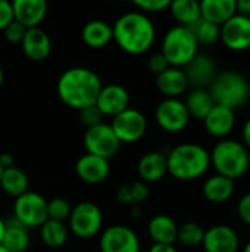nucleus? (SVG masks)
<instances>
[{
  "label": "nucleus",
  "mask_w": 250,
  "mask_h": 252,
  "mask_svg": "<svg viewBox=\"0 0 250 252\" xmlns=\"http://www.w3.org/2000/svg\"><path fill=\"white\" fill-rule=\"evenodd\" d=\"M113 41L128 55L147 53L156 40V27L150 16L141 10L122 13L112 25Z\"/></svg>",
  "instance_id": "f257e3e1"
},
{
  "label": "nucleus",
  "mask_w": 250,
  "mask_h": 252,
  "mask_svg": "<svg viewBox=\"0 0 250 252\" xmlns=\"http://www.w3.org/2000/svg\"><path fill=\"white\" fill-rule=\"evenodd\" d=\"M102 86L100 77L93 69L85 66H72L60 74L56 92L66 106L80 111L96 103Z\"/></svg>",
  "instance_id": "f03ea898"
},
{
  "label": "nucleus",
  "mask_w": 250,
  "mask_h": 252,
  "mask_svg": "<svg viewBox=\"0 0 250 252\" xmlns=\"http://www.w3.org/2000/svg\"><path fill=\"white\" fill-rule=\"evenodd\" d=\"M168 173L177 180L189 182L202 177L211 167V157L206 148L197 143H181L167 155Z\"/></svg>",
  "instance_id": "7ed1b4c3"
},
{
  "label": "nucleus",
  "mask_w": 250,
  "mask_h": 252,
  "mask_svg": "<svg viewBox=\"0 0 250 252\" xmlns=\"http://www.w3.org/2000/svg\"><path fill=\"white\" fill-rule=\"evenodd\" d=\"M211 165L217 174L237 180L248 173L250 167V155L248 148L234 139H220V142L209 152Z\"/></svg>",
  "instance_id": "20e7f679"
},
{
  "label": "nucleus",
  "mask_w": 250,
  "mask_h": 252,
  "mask_svg": "<svg viewBox=\"0 0 250 252\" xmlns=\"http://www.w3.org/2000/svg\"><path fill=\"white\" fill-rule=\"evenodd\" d=\"M208 90L215 103L236 111L249 100L250 83L237 71H222L215 75Z\"/></svg>",
  "instance_id": "39448f33"
},
{
  "label": "nucleus",
  "mask_w": 250,
  "mask_h": 252,
  "mask_svg": "<svg viewBox=\"0 0 250 252\" xmlns=\"http://www.w3.org/2000/svg\"><path fill=\"white\" fill-rule=\"evenodd\" d=\"M161 53L169 66L184 68L199 53V44L192 28L184 25L171 27L162 38Z\"/></svg>",
  "instance_id": "423d86ee"
},
{
  "label": "nucleus",
  "mask_w": 250,
  "mask_h": 252,
  "mask_svg": "<svg viewBox=\"0 0 250 252\" xmlns=\"http://www.w3.org/2000/svg\"><path fill=\"white\" fill-rule=\"evenodd\" d=\"M68 221L69 229L77 238L91 239L100 232L103 224V216L100 208L94 202L84 201L72 208Z\"/></svg>",
  "instance_id": "0eeeda50"
},
{
  "label": "nucleus",
  "mask_w": 250,
  "mask_h": 252,
  "mask_svg": "<svg viewBox=\"0 0 250 252\" xmlns=\"http://www.w3.org/2000/svg\"><path fill=\"white\" fill-rule=\"evenodd\" d=\"M83 142L87 154H93L105 159L113 158L119 152V148L122 145L115 136L111 124L106 123L88 127L84 133Z\"/></svg>",
  "instance_id": "6e6552de"
},
{
  "label": "nucleus",
  "mask_w": 250,
  "mask_h": 252,
  "mask_svg": "<svg viewBox=\"0 0 250 252\" xmlns=\"http://www.w3.org/2000/svg\"><path fill=\"white\" fill-rule=\"evenodd\" d=\"M15 219L27 229L40 227L47 220V201L37 192L27 190L15 198L13 205Z\"/></svg>",
  "instance_id": "1a4fd4ad"
},
{
  "label": "nucleus",
  "mask_w": 250,
  "mask_h": 252,
  "mask_svg": "<svg viewBox=\"0 0 250 252\" xmlns=\"http://www.w3.org/2000/svg\"><path fill=\"white\" fill-rule=\"evenodd\" d=\"M111 127L121 143H136L147 131V118L141 111L127 108L112 118Z\"/></svg>",
  "instance_id": "9d476101"
},
{
  "label": "nucleus",
  "mask_w": 250,
  "mask_h": 252,
  "mask_svg": "<svg viewBox=\"0 0 250 252\" xmlns=\"http://www.w3.org/2000/svg\"><path fill=\"white\" fill-rule=\"evenodd\" d=\"M158 126L167 133H180L190 123V114L184 100L178 97H165L155 111Z\"/></svg>",
  "instance_id": "9b49d317"
},
{
  "label": "nucleus",
  "mask_w": 250,
  "mask_h": 252,
  "mask_svg": "<svg viewBox=\"0 0 250 252\" xmlns=\"http://www.w3.org/2000/svg\"><path fill=\"white\" fill-rule=\"evenodd\" d=\"M220 40L231 52L250 49V18L236 13L220 25Z\"/></svg>",
  "instance_id": "f8f14e48"
},
{
  "label": "nucleus",
  "mask_w": 250,
  "mask_h": 252,
  "mask_svg": "<svg viewBox=\"0 0 250 252\" xmlns=\"http://www.w3.org/2000/svg\"><path fill=\"white\" fill-rule=\"evenodd\" d=\"M99 247L100 252H140V239L130 227L115 224L103 230Z\"/></svg>",
  "instance_id": "ddd939ff"
},
{
  "label": "nucleus",
  "mask_w": 250,
  "mask_h": 252,
  "mask_svg": "<svg viewBox=\"0 0 250 252\" xmlns=\"http://www.w3.org/2000/svg\"><path fill=\"white\" fill-rule=\"evenodd\" d=\"M202 247L206 252H237L240 248V239L233 227L217 224L205 230Z\"/></svg>",
  "instance_id": "4468645a"
},
{
  "label": "nucleus",
  "mask_w": 250,
  "mask_h": 252,
  "mask_svg": "<svg viewBox=\"0 0 250 252\" xmlns=\"http://www.w3.org/2000/svg\"><path fill=\"white\" fill-rule=\"evenodd\" d=\"M96 106L103 114V117L113 118L119 112L130 108V93L121 84L102 86L96 100Z\"/></svg>",
  "instance_id": "2eb2a0df"
},
{
  "label": "nucleus",
  "mask_w": 250,
  "mask_h": 252,
  "mask_svg": "<svg viewBox=\"0 0 250 252\" xmlns=\"http://www.w3.org/2000/svg\"><path fill=\"white\" fill-rule=\"evenodd\" d=\"M183 69L189 86H193V89H206L217 75L214 59L205 53H197Z\"/></svg>",
  "instance_id": "dca6fc26"
},
{
  "label": "nucleus",
  "mask_w": 250,
  "mask_h": 252,
  "mask_svg": "<svg viewBox=\"0 0 250 252\" xmlns=\"http://www.w3.org/2000/svg\"><path fill=\"white\" fill-rule=\"evenodd\" d=\"M75 171H77V176L84 183L100 185L108 179L111 173V164H109V159L85 152L84 155L78 158L75 164Z\"/></svg>",
  "instance_id": "f3484780"
},
{
  "label": "nucleus",
  "mask_w": 250,
  "mask_h": 252,
  "mask_svg": "<svg viewBox=\"0 0 250 252\" xmlns=\"http://www.w3.org/2000/svg\"><path fill=\"white\" fill-rule=\"evenodd\" d=\"M203 126L212 137L225 139L236 126V111L215 103L209 114L203 118Z\"/></svg>",
  "instance_id": "a211bd4d"
},
{
  "label": "nucleus",
  "mask_w": 250,
  "mask_h": 252,
  "mask_svg": "<svg viewBox=\"0 0 250 252\" xmlns=\"http://www.w3.org/2000/svg\"><path fill=\"white\" fill-rule=\"evenodd\" d=\"M21 47L24 55L29 61L41 62L46 61L52 52V40L43 28L32 27L27 28L25 35L21 41Z\"/></svg>",
  "instance_id": "6ab92c4d"
},
{
  "label": "nucleus",
  "mask_w": 250,
  "mask_h": 252,
  "mask_svg": "<svg viewBox=\"0 0 250 252\" xmlns=\"http://www.w3.org/2000/svg\"><path fill=\"white\" fill-rule=\"evenodd\" d=\"M15 21L25 28L40 27L47 15V0H10Z\"/></svg>",
  "instance_id": "aec40b11"
},
{
  "label": "nucleus",
  "mask_w": 250,
  "mask_h": 252,
  "mask_svg": "<svg viewBox=\"0 0 250 252\" xmlns=\"http://www.w3.org/2000/svg\"><path fill=\"white\" fill-rule=\"evenodd\" d=\"M156 87L165 97H180L189 89V81L183 68L168 66L156 75Z\"/></svg>",
  "instance_id": "412c9836"
},
{
  "label": "nucleus",
  "mask_w": 250,
  "mask_h": 252,
  "mask_svg": "<svg viewBox=\"0 0 250 252\" xmlns=\"http://www.w3.org/2000/svg\"><path fill=\"white\" fill-rule=\"evenodd\" d=\"M137 173L140 180L144 183H156L162 180L168 173L167 155L162 152L144 154L137 164Z\"/></svg>",
  "instance_id": "4be33fe9"
},
{
  "label": "nucleus",
  "mask_w": 250,
  "mask_h": 252,
  "mask_svg": "<svg viewBox=\"0 0 250 252\" xmlns=\"http://www.w3.org/2000/svg\"><path fill=\"white\" fill-rule=\"evenodd\" d=\"M81 38L90 49H103L113 41L112 25L103 19H91L81 30Z\"/></svg>",
  "instance_id": "5701e85b"
},
{
  "label": "nucleus",
  "mask_w": 250,
  "mask_h": 252,
  "mask_svg": "<svg viewBox=\"0 0 250 252\" xmlns=\"http://www.w3.org/2000/svg\"><path fill=\"white\" fill-rule=\"evenodd\" d=\"M203 196L212 202V204H224L231 199L236 190L234 180L221 176V174H214L211 176L205 183H203Z\"/></svg>",
  "instance_id": "b1692460"
},
{
  "label": "nucleus",
  "mask_w": 250,
  "mask_h": 252,
  "mask_svg": "<svg viewBox=\"0 0 250 252\" xmlns=\"http://www.w3.org/2000/svg\"><path fill=\"white\" fill-rule=\"evenodd\" d=\"M147 232L153 244H169L174 245L177 242L178 226L172 217L167 214H158L150 219L147 224Z\"/></svg>",
  "instance_id": "393cba45"
},
{
  "label": "nucleus",
  "mask_w": 250,
  "mask_h": 252,
  "mask_svg": "<svg viewBox=\"0 0 250 252\" xmlns=\"http://www.w3.org/2000/svg\"><path fill=\"white\" fill-rule=\"evenodd\" d=\"M199 3L202 18L217 25H222L237 13L236 0H199Z\"/></svg>",
  "instance_id": "a878e982"
},
{
  "label": "nucleus",
  "mask_w": 250,
  "mask_h": 252,
  "mask_svg": "<svg viewBox=\"0 0 250 252\" xmlns=\"http://www.w3.org/2000/svg\"><path fill=\"white\" fill-rule=\"evenodd\" d=\"M1 245L9 252H25L29 247L28 229L21 224L16 219L10 220L4 226Z\"/></svg>",
  "instance_id": "bb28decb"
},
{
  "label": "nucleus",
  "mask_w": 250,
  "mask_h": 252,
  "mask_svg": "<svg viewBox=\"0 0 250 252\" xmlns=\"http://www.w3.org/2000/svg\"><path fill=\"white\" fill-rule=\"evenodd\" d=\"M168 9L177 25L192 27L202 18L199 0H171Z\"/></svg>",
  "instance_id": "cd10ccee"
},
{
  "label": "nucleus",
  "mask_w": 250,
  "mask_h": 252,
  "mask_svg": "<svg viewBox=\"0 0 250 252\" xmlns=\"http://www.w3.org/2000/svg\"><path fill=\"white\" fill-rule=\"evenodd\" d=\"M184 105L190 114V118L203 121V118L214 108L215 102L208 89H193L187 93Z\"/></svg>",
  "instance_id": "c85d7f7f"
},
{
  "label": "nucleus",
  "mask_w": 250,
  "mask_h": 252,
  "mask_svg": "<svg viewBox=\"0 0 250 252\" xmlns=\"http://www.w3.org/2000/svg\"><path fill=\"white\" fill-rule=\"evenodd\" d=\"M28 186H29L28 176L21 168L12 165L3 170L0 177V188L6 195L12 198H18L28 190Z\"/></svg>",
  "instance_id": "c756f323"
},
{
  "label": "nucleus",
  "mask_w": 250,
  "mask_h": 252,
  "mask_svg": "<svg viewBox=\"0 0 250 252\" xmlns=\"http://www.w3.org/2000/svg\"><path fill=\"white\" fill-rule=\"evenodd\" d=\"M149 196V188L147 183L141 180H134V182H127L124 183L118 192H116V199L130 207H137L141 202H144Z\"/></svg>",
  "instance_id": "7c9ffc66"
},
{
  "label": "nucleus",
  "mask_w": 250,
  "mask_h": 252,
  "mask_svg": "<svg viewBox=\"0 0 250 252\" xmlns=\"http://www.w3.org/2000/svg\"><path fill=\"white\" fill-rule=\"evenodd\" d=\"M40 238L49 248H60L68 241V229L62 221L47 219L40 226Z\"/></svg>",
  "instance_id": "2f4dec72"
},
{
  "label": "nucleus",
  "mask_w": 250,
  "mask_h": 252,
  "mask_svg": "<svg viewBox=\"0 0 250 252\" xmlns=\"http://www.w3.org/2000/svg\"><path fill=\"white\" fill-rule=\"evenodd\" d=\"M203 236H205V229L194 221H187L178 226L177 241L187 248L200 247L203 242Z\"/></svg>",
  "instance_id": "473e14b6"
},
{
  "label": "nucleus",
  "mask_w": 250,
  "mask_h": 252,
  "mask_svg": "<svg viewBox=\"0 0 250 252\" xmlns=\"http://www.w3.org/2000/svg\"><path fill=\"white\" fill-rule=\"evenodd\" d=\"M190 28L196 37L197 44L209 46V44H214L220 40V25H217L211 21H206L203 18H200Z\"/></svg>",
  "instance_id": "72a5a7b5"
},
{
  "label": "nucleus",
  "mask_w": 250,
  "mask_h": 252,
  "mask_svg": "<svg viewBox=\"0 0 250 252\" xmlns=\"http://www.w3.org/2000/svg\"><path fill=\"white\" fill-rule=\"evenodd\" d=\"M72 207L65 198H53L47 202V219L56 221H65L69 219Z\"/></svg>",
  "instance_id": "f704fd0d"
},
{
  "label": "nucleus",
  "mask_w": 250,
  "mask_h": 252,
  "mask_svg": "<svg viewBox=\"0 0 250 252\" xmlns=\"http://www.w3.org/2000/svg\"><path fill=\"white\" fill-rule=\"evenodd\" d=\"M78 115H80V121L81 124H84L87 128L88 127H93V126H97L100 123H103V114L99 111V108L94 105L91 106H87V108H83L78 111Z\"/></svg>",
  "instance_id": "c9c22d12"
},
{
  "label": "nucleus",
  "mask_w": 250,
  "mask_h": 252,
  "mask_svg": "<svg viewBox=\"0 0 250 252\" xmlns=\"http://www.w3.org/2000/svg\"><path fill=\"white\" fill-rule=\"evenodd\" d=\"M139 10L144 13H158L167 10L171 0H130Z\"/></svg>",
  "instance_id": "e433bc0d"
},
{
  "label": "nucleus",
  "mask_w": 250,
  "mask_h": 252,
  "mask_svg": "<svg viewBox=\"0 0 250 252\" xmlns=\"http://www.w3.org/2000/svg\"><path fill=\"white\" fill-rule=\"evenodd\" d=\"M25 31H27V28L21 22L15 21V19L3 30L6 40L9 43H15V44H21V41H22V38L25 35Z\"/></svg>",
  "instance_id": "4c0bfd02"
},
{
  "label": "nucleus",
  "mask_w": 250,
  "mask_h": 252,
  "mask_svg": "<svg viewBox=\"0 0 250 252\" xmlns=\"http://www.w3.org/2000/svg\"><path fill=\"white\" fill-rule=\"evenodd\" d=\"M168 66H169V63H168V61L165 59V56H164L161 52H156V53L150 55V58H149V61H147V68H149V71L153 72L155 75L164 72Z\"/></svg>",
  "instance_id": "58836bf2"
},
{
  "label": "nucleus",
  "mask_w": 250,
  "mask_h": 252,
  "mask_svg": "<svg viewBox=\"0 0 250 252\" xmlns=\"http://www.w3.org/2000/svg\"><path fill=\"white\" fill-rule=\"evenodd\" d=\"M13 9L10 0H0V31H3L13 21Z\"/></svg>",
  "instance_id": "ea45409f"
},
{
  "label": "nucleus",
  "mask_w": 250,
  "mask_h": 252,
  "mask_svg": "<svg viewBox=\"0 0 250 252\" xmlns=\"http://www.w3.org/2000/svg\"><path fill=\"white\" fill-rule=\"evenodd\" d=\"M237 214L245 224L250 226V192L240 198L237 204Z\"/></svg>",
  "instance_id": "a19ab883"
},
{
  "label": "nucleus",
  "mask_w": 250,
  "mask_h": 252,
  "mask_svg": "<svg viewBox=\"0 0 250 252\" xmlns=\"http://www.w3.org/2000/svg\"><path fill=\"white\" fill-rule=\"evenodd\" d=\"M237 13L250 18V0H236Z\"/></svg>",
  "instance_id": "79ce46f5"
},
{
  "label": "nucleus",
  "mask_w": 250,
  "mask_h": 252,
  "mask_svg": "<svg viewBox=\"0 0 250 252\" xmlns=\"http://www.w3.org/2000/svg\"><path fill=\"white\" fill-rule=\"evenodd\" d=\"M149 252H178L174 245L169 244H153Z\"/></svg>",
  "instance_id": "37998d69"
},
{
  "label": "nucleus",
  "mask_w": 250,
  "mask_h": 252,
  "mask_svg": "<svg viewBox=\"0 0 250 252\" xmlns=\"http://www.w3.org/2000/svg\"><path fill=\"white\" fill-rule=\"evenodd\" d=\"M15 164V158H13V155L12 154H9V152H3V154H0V165L3 167V170L4 168H9V167H12Z\"/></svg>",
  "instance_id": "c03bdc74"
},
{
  "label": "nucleus",
  "mask_w": 250,
  "mask_h": 252,
  "mask_svg": "<svg viewBox=\"0 0 250 252\" xmlns=\"http://www.w3.org/2000/svg\"><path fill=\"white\" fill-rule=\"evenodd\" d=\"M242 136H243V145L250 149V118L245 123L243 130H242Z\"/></svg>",
  "instance_id": "a18cd8bd"
},
{
  "label": "nucleus",
  "mask_w": 250,
  "mask_h": 252,
  "mask_svg": "<svg viewBox=\"0 0 250 252\" xmlns=\"http://www.w3.org/2000/svg\"><path fill=\"white\" fill-rule=\"evenodd\" d=\"M4 226H6V221L1 220V217H0V244H1V239H3V233H4Z\"/></svg>",
  "instance_id": "49530a36"
},
{
  "label": "nucleus",
  "mask_w": 250,
  "mask_h": 252,
  "mask_svg": "<svg viewBox=\"0 0 250 252\" xmlns=\"http://www.w3.org/2000/svg\"><path fill=\"white\" fill-rule=\"evenodd\" d=\"M3 83H4V72H3V68L0 66V89L3 86Z\"/></svg>",
  "instance_id": "de8ad7c7"
},
{
  "label": "nucleus",
  "mask_w": 250,
  "mask_h": 252,
  "mask_svg": "<svg viewBox=\"0 0 250 252\" xmlns=\"http://www.w3.org/2000/svg\"><path fill=\"white\" fill-rule=\"evenodd\" d=\"M243 252H250V241L246 244V247H245V250H243Z\"/></svg>",
  "instance_id": "09e8293b"
},
{
  "label": "nucleus",
  "mask_w": 250,
  "mask_h": 252,
  "mask_svg": "<svg viewBox=\"0 0 250 252\" xmlns=\"http://www.w3.org/2000/svg\"><path fill=\"white\" fill-rule=\"evenodd\" d=\"M0 252H9V251H7V250H6V248H4V247L0 244Z\"/></svg>",
  "instance_id": "8fccbe9b"
},
{
  "label": "nucleus",
  "mask_w": 250,
  "mask_h": 252,
  "mask_svg": "<svg viewBox=\"0 0 250 252\" xmlns=\"http://www.w3.org/2000/svg\"><path fill=\"white\" fill-rule=\"evenodd\" d=\"M1 173H3V167L0 165V177H1Z\"/></svg>",
  "instance_id": "3c124183"
}]
</instances>
